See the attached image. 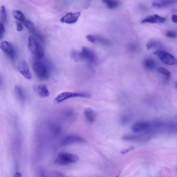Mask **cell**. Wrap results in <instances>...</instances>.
<instances>
[{"label": "cell", "instance_id": "6da1fadb", "mask_svg": "<svg viewBox=\"0 0 177 177\" xmlns=\"http://www.w3.org/2000/svg\"><path fill=\"white\" fill-rule=\"evenodd\" d=\"M32 68L39 79L41 80H46L49 78V69L43 62L39 61H35L32 65Z\"/></svg>", "mask_w": 177, "mask_h": 177}, {"label": "cell", "instance_id": "7a4b0ae2", "mask_svg": "<svg viewBox=\"0 0 177 177\" xmlns=\"http://www.w3.org/2000/svg\"><path fill=\"white\" fill-rule=\"evenodd\" d=\"M79 157L77 155L68 152L59 154L55 160V163L59 165H66L77 162Z\"/></svg>", "mask_w": 177, "mask_h": 177}, {"label": "cell", "instance_id": "3957f363", "mask_svg": "<svg viewBox=\"0 0 177 177\" xmlns=\"http://www.w3.org/2000/svg\"><path fill=\"white\" fill-rule=\"evenodd\" d=\"M29 49L37 59H41L44 55V50L35 37L31 36L28 39Z\"/></svg>", "mask_w": 177, "mask_h": 177}, {"label": "cell", "instance_id": "277c9868", "mask_svg": "<svg viewBox=\"0 0 177 177\" xmlns=\"http://www.w3.org/2000/svg\"><path fill=\"white\" fill-rule=\"evenodd\" d=\"M89 97V95L85 93L65 92L58 95L55 99V100L57 103H60L66 100L71 98H76V97L88 98Z\"/></svg>", "mask_w": 177, "mask_h": 177}, {"label": "cell", "instance_id": "5b68a950", "mask_svg": "<svg viewBox=\"0 0 177 177\" xmlns=\"http://www.w3.org/2000/svg\"><path fill=\"white\" fill-rule=\"evenodd\" d=\"M153 54L158 56L161 60L168 65H175L177 64V60L172 55L165 52L158 50L155 51Z\"/></svg>", "mask_w": 177, "mask_h": 177}, {"label": "cell", "instance_id": "8992f818", "mask_svg": "<svg viewBox=\"0 0 177 177\" xmlns=\"http://www.w3.org/2000/svg\"><path fill=\"white\" fill-rule=\"evenodd\" d=\"M1 48L10 59L12 60H14L15 59V50L13 45L9 42L7 41H2L1 44Z\"/></svg>", "mask_w": 177, "mask_h": 177}, {"label": "cell", "instance_id": "52a82bcc", "mask_svg": "<svg viewBox=\"0 0 177 177\" xmlns=\"http://www.w3.org/2000/svg\"><path fill=\"white\" fill-rule=\"evenodd\" d=\"M85 141L84 139L78 135H69L65 137L62 139L60 143L61 146H66L76 143H83Z\"/></svg>", "mask_w": 177, "mask_h": 177}, {"label": "cell", "instance_id": "ba28073f", "mask_svg": "<svg viewBox=\"0 0 177 177\" xmlns=\"http://www.w3.org/2000/svg\"><path fill=\"white\" fill-rule=\"evenodd\" d=\"M80 15V12H74V13L71 12H68L62 17L60 19V21L62 23L73 24L76 23L78 21Z\"/></svg>", "mask_w": 177, "mask_h": 177}, {"label": "cell", "instance_id": "9c48e42d", "mask_svg": "<svg viewBox=\"0 0 177 177\" xmlns=\"http://www.w3.org/2000/svg\"><path fill=\"white\" fill-rule=\"evenodd\" d=\"M23 23L26 29L32 34L33 35L34 37H36L39 42H44L43 36L37 30L35 26H34L33 22L29 20L26 19Z\"/></svg>", "mask_w": 177, "mask_h": 177}, {"label": "cell", "instance_id": "30bf717a", "mask_svg": "<svg viewBox=\"0 0 177 177\" xmlns=\"http://www.w3.org/2000/svg\"><path fill=\"white\" fill-rule=\"evenodd\" d=\"M18 70L25 78L29 80H30L32 78V74L29 71L28 64L26 62L22 60L19 62L17 66Z\"/></svg>", "mask_w": 177, "mask_h": 177}, {"label": "cell", "instance_id": "8fae6325", "mask_svg": "<svg viewBox=\"0 0 177 177\" xmlns=\"http://www.w3.org/2000/svg\"><path fill=\"white\" fill-rule=\"evenodd\" d=\"M35 92L41 98H45L49 96V93L46 85L39 84L35 86L33 88Z\"/></svg>", "mask_w": 177, "mask_h": 177}, {"label": "cell", "instance_id": "7c38bea8", "mask_svg": "<svg viewBox=\"0 0 177 177\" xmlns=\"http://www.w3.org/2000/svg\"><path fill=\"white\" fill-rule=\"evenodd\" d=\"M166 20L164 17L155 14L153 15L147 17L142 20L141 23L160 24L164 23Z\"/></svg>", "mask_w": 177, "mask_h": 177}, {"label": "cell", "instance_id": "4fadbf2b", "mask_svg": "<svg viewBox=\"0 0 177 177\" xmlns=\"http://www.w3.org/2000/svg\"><path fill=\"white\" fill-rule=\"evenodd\" d=\"M83 60H86L89 62H93L95 59V55L93 52L86 47H83L81 52Z\"/></svg>", "mask_w": 177, "mask_h": 177}, {"label": "cell", "instance_id": "5bb4252c", "mask_svg": "<svg viewBox=\"0 0 177 177\" xmlns=\"http://www.w3.org/2000/svg\"><path fill=\"white\" fill-rule=\"evenodd\" d=\"M177 1V0H162L161 1L153 2L152 5L156 8H162L175 3Z\"/></svg>", "mask_w": 177, "mask_h": 177}, {"label": "cell", "instance_id": "9a60e30c", "mask_svg": "<svg viewBox=\"0 0 177 177\" xmlns=\"http://www.w3.org/2000/svg\"><path fill=\"white\" fill-rule=\"evenodd\" d=\"M84 113L87 120L89 123H93L95 118V114L93 110L90 108H86L84 110Z\"/></svg>", "mask_w": 177, "mask_h": 177}, {"label": "cell", "instance_id": "2e32d148", "mask_svg": "<svg viewBox=\"0 0 177 177\" xmlns=\"http://www.w3.org/2000/svg\"><path fill=\"white\" fill-rule=\"evenodd\" d=\"M102 2L108 9H111L117 8L120 4L118 0H102Z\"/></svg>", "mask_w": 177, "mask_h": 177}, {"label": "cell", "instance_id": "e0dca14e", "mask_svg": "<svg viewBox=\"0 0 177 177\" xmlns=\"http://www.w3.org/2000/svg\"><path fill=\"white\" fill-rule=\"evenodd\" d=\"M15 93L17 98L22 102L24 101L25 97L23 90L19 86H16L15 87Z\"/></svg>", "mask_w": 177, "mask_h": 177}, {"label": "cell", "instance_id": "ac0fdd59", "mask_svg": "<svg viewBox=\"0 0 177 177\" xmlns=\"http://www.w3.org/2000/svg\"><path fill=\"white\" fill-rule=\"evenodd\" d=\"M12 14L15 19L19 22L24 23L26 19L24 14L19 10H14L12 12Z\"/></svg>", "mask_w": 177, "mask_h": 177}, {"label": "cell", "instance_id": "d6986e66", "mask_svg": "<svg viewBox=\"0 0 177 177\" xmlns=\"http://www.w3.org/2000/svg\"><path fill=\"white\" fill-rule=\"evenodd\" d=\"M145 67L148 70H153L155 67V63L153 59L150 58L146 59L144 62Z\"/></svg>", "mask_w": 177, "mask_h": 177}, {"label": "cell", "instance_id": "ffe728a7", "mask_svg": "<svg viewBox=\"0 0 177 177\" xmlns=\"http://www.w3.org/2000/svg\"><path fill=\"white\" fill-rule=\"evenodd\" d=\"M71 56L72 59L77 62L83 60L81 52L75 50H73L71 51Z\"/></svg>", "mask_w": 177, "mask_h": 177}, {"label": "cell", "instance_id": "44dd1931", "mask_svg": "<svg viewBox=\"0 0 177 177\" xmlns=\"http://www.w3.org/2000/svg\"><path fill=\"white\" fill-rule=\"evenodd\" d=\"M1 23L2 24L5 23L6 22L7 19V15L6 9L4 6H2L1 9Z\"/></svg>", "mask_w": 177, "mask_h": 177}, {"label": "cell", "instance_id": "7402d4cb", "mask_svg": "<svg viewBox=\"0 0 177 177\" xmlns=\"http://www.w3.org/2000/svg\"><path fill=\"white\" fill-rule=\"evenodd\" d=\"M96 42H97L104 45H109L110 44V42L108 40L104 38V37L100 36H96Z\"/></svg>", "mask_w": 177, "mask_h": 177}, {"label": "cell", "instance_id": "603a6c76", "mask_svg": "<svg viewBox=\"0 0 177 177\" xmlns=\"http://www.w3.org/2000/svg\"><path fill=\"white\" fill-rule=\"evenodd\" d=\"M157 71H158L159 73L165 76L168 77V78H169L171 76V72L168 71V70L163 68V67H159V68L157 69Z\"/></svg>", "mask_w": 177, "mask_h": 177}, {"label": "cell", "instance_id": "cb8c5ba5", "mask_svg": "<svg viewBox=\"0 0 177 177\" xmlns=\"http://www.w3.org/2000/svg\"><path fill=\"white\" fill-rule=\"evenodd\" d=\"M158 43L155 41H148L146 44V47L148 49H150L153 47L157 46Z\"/></svg>", "mask_w": 177, "mask_h": 177}, {"label": "cell", "instance_id": "d4e9b609", "mask_svg": "<svg viewBox=\"0 0 177 177\" xmlns=\"http://www.w3.org/2000/svg\"><path fill=\"white\" fill-rule=\"evenodd\" d=\"M86 39L88 40L92 43H94L96 42V36L88 35L86 36Z\"/></svg>", "mask_w": 177, "mask_h": 177}, {"label": "cell", "instance_id": "484cf974", "mask_svg": "<svg viewBox=\"0 0 177 177\" xmlns=\"http://www.w3.org/2000/svg\"><path fill=\"white\" fill-rule=\"evenodd\" d=\"M166 36L167 37H169V38H176L177 37V34L175 32L172 31H169L167 32L166 34Z\"/></svg>", "mask_w": 177, "mask_h": 177}, {"label": "cell", "instance_id": "4316f807", "mask_svg": "<svg viewBox=\"0 0 177 177\" xmlns=\"http://www.w3.org/2000/svg\"><path fill=\"white\" fill-rule=\"evenodd\" d=\"M5 32V29L3 24H0V39H2L4 37Z\"/></svg>", "mask_w": 177, "mask_h": 177}, {"label": "cell", "instance_id": "83f0119b", "mask_svg": "<svg viewBox=\"0 0 177 177\" xmlns=\"http://www.w3.org/2000/svg\"><path fill=\"white\" fill-rule=\"evenodd\" d=\"M16 26L17 31L19 32H21L23 30V26L20 22H16Z\"/></svg>", "mask_w": 177, "mask_h": 177}, {"label": "cell", "instance_id": "f1b7e54d", "mask_svg": "<svg viewBox=\"0 0 177 177\" xmlns=\"http://www.w3.org/2000/svg\"><path fill=\"white\" fill-rule=\"evenodd\" d=\"M134 149V147L133 146H131L129 147V148H127L125 149H124V150L122 151L121 152V153L122 154H125L128 153L129 151H130Z\"/></svg>", "mask_w": 177, "mask_h": 177}, {"label": "cell", "instance_id": "f546056e", "mask_svg": "<svg viewBox=\"0 0 177 177\" xmlns=\"http://www.w3.org/2000/svg\"><path fill=\"white\" fill-rule=\"evenodd\" d=\"M172 21L174 23H176L177 24V15H173L172 17Z\"/></svg>", "mask_w": 177, "mask_h": 177}, {"label": "cell", "instance_id": "4dcf8cb0", "mask_svg": "<svg viewBox=\"0 0 177 177\" xmlns=\"http://www.w3.org/2000/svg\"><path fill=\"white\" fill-rule=\"evenodd\" d=\"M22 176L21 174L19 172H17L15 174L14 176L15 177H21Z\"/></svg>", "mask_w": 177, "mask_h": 177}, {"label": "cell", "instance_id": "1f68e13d", "mask_svg": "<svg viewBox=\"0 0 177 177\" xmlns=\"http://www.w3.org/2000/svg\"><path fill=\"white\" fill-rule=\"evenodd\" d=\"M175 88L177 90V81L176 82L175 84Z\"/></svg>", "mask_w": 177, "mask_h": 177}]
</instances>
